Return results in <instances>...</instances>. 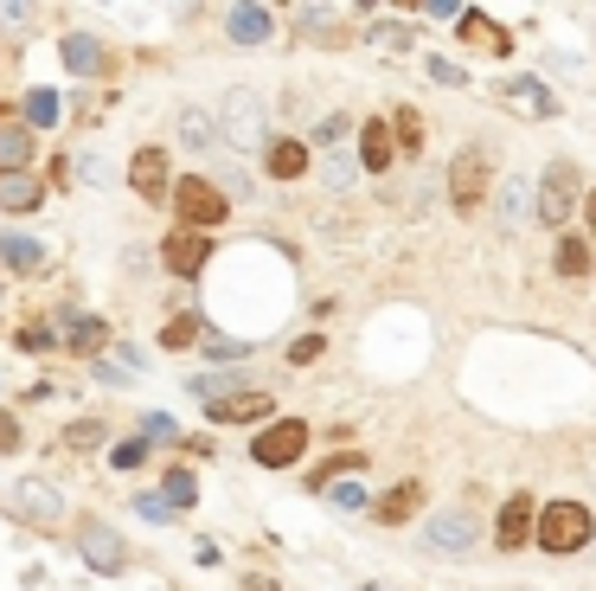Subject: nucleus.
I'll return each mask as SVG.
<instances>
[{
	"label": "nucleus",
	"instance_id": "4be33fe9",
	"mask_svg": "<svg viewBox=\"0 0 596 591\" xmlns=\"http://www.w3.org/2000/svg\"><path fill=\"white\" fill-rule=\"evenodd\" d=\"M0 271H39V238L7 231V238H0Z\"/></svg>",
	"mask_w": 596,
	"mask_h": 591
},
{
	"label": "nucleus",
	"instance_id": "c03bdc74",
	"mask_svg": "<svg viewBox=\"0 0 596 591\" xmlns=\"http://www.w3.org/2000/svg\"><path fill=\"white\" fill-rule=\"evenodd\" d=\"M244 591H276V586H269V579H257V573H251V579H244Z\"/></svg>",
	"mask_w": 596,
	"mask_h": 591
},
{
	"label": "nucleus",
	"instance_id": "4468645a",
	"mask_svg": "<svg viewBox=\"0 0 596 591\" xmlns=\"http://www.w3.org/2000/svg\"><path fill=\"white\" fill-rule=\"evenodd\" d=\"M269 405H276L269 392H238V399H212L205 418L212 425H251V418H269Z\"/></svg>",
	"mask_w": 596,
	"mask_h": 591
},
{
	"label": "nucleus",
	"instance_id": "393cba45",
	"mask_svg": "<svg viewBox=\"0 0 596 591\" xmlns=\"http://www.w3.org/2000/svg\"><path fill=\"white\" fill-rule=\"evenodd\" d=\"M385 129L397 136L392 148H404V154H417V148H423V116H417V110H397V116L385 123Z\"/></svg>",
	"mask_w": 596,
	"mask_h": 591
},
{
	"label": "nucleus",
	"instance_id": "412c9836",
	"mask_svg": "<svg viewBox=\"0 0 596 591\" xmlns=\"http://www.w3.org/2000/svg\"><path fill=\"white\" fill-rule=\"evenodd\" d=\"M26 161H33V136L0 123V174H26Z\"/></svg>",
	"mask_w": 596,
	"mask_h": 591
},
{
	"label": "nucleus",
	"instance_id": "72a5a7b5",
	"mask_svg": "<svg viewBox=\"0 0 596 591\" xmlns=\"http://www.w3.org/2000/svg\"><path fill=\"white\" fill-rule=\"evenodd\" d=\"M205 354H212V361H244L251 341H225V335H218V341H205Z\"/></svg>",
	"mask_w": 596,
	"mask_h": 591
},
{
	"label": "nucleus",
	"instance_id": "2f4dec72",
	"mask_svg": "<svg viewBox=\"0 0 596 591\" xmlns=\"http://www.w3.org/2000/svg\"><path fill=\"white\" fill-rule=\"evenodd\" d=\"M328 495H333V508H366V489L359 482H328Z\"/></svg>",
	"mask_w": 596,
	"mask_h": 591
},
{
	"label": "nucleus",
	"instance_id": "473e14b6",
	"mask_svg": "<svg viewBox=\"0 0 596 591\" xmlns=\"http://www.w3.org/2000/svg\"><path fill=\"white\" fill-rule=\"evenodd\" d=\"M135 515L141 520H174V508H167V495H135Z\"/></svg>",
	"mask_w": 596,
	"mask_h": 591
},
{
	"label": "nucleus",
	"instance_id": "6ab92c4d",
	"mask_svg": "<svg viewBox=\"0 0 596 591\" xmlns=\"http://www.w3.org/2000/svg\"><path fill=\"white\" fill-rule=\"evenodd\" d=\"M264 167L276 174V180H302V174H308V148H302V142H289V136H282V142H269Z\"/></svg>",
	"mask_w": 596,
	"mask_h": 591
},
{
	"label": "nucleus",
	"instance_id": "ea45409f",
	"mask_svg": "<svg viewBox=\"0 0 596 591\" xmlns=\"http://www.w3.org/2000/svg\"><path fill=\"white\" fill-rule=\"evenodd\" d=\"M520 206H527V180H507V219H520Z\"/></svg>",
	"mask_w": 596,
	"mask_h": 591
},
{
	"label": "nucleus",
	"instance_id": "39448f33",
	"mask_svg": "<svg viewBox=\"0 0 596 591\" xmlns=\"http://www.w3.org/2000/svg\"><path fill=\"white\" fill-rule=\"evenodd\" d=\"M7 508L26 520V527H65V495H59L52 482H39V476L13 482V489H7Z\"/></svg>",
	"mask_w": 596,
	"mask_h": 591
},
{
	"label": "nucleus",
	"instance_id": "c9c22d12",
	"mask_svg": "<svg viewBox=\"0 0 596 591\" xmlns=\"http://www.w3.org/2000/svg\"><path fill=\"white\" fill-rule=\"evenodd\" d=\"M141 431H148V438H154V443L180 438V431H174V418H167V412H148V418H141Z\"/></svg>",
	"mask_w": 596,
	"mask_h": 591
},
{
	"label": "nucleus",
	"instance_id": "bb28decb",
	"mask_svg": "<svg viewBox=\"0 0 596 591\" xmlns=\"http://www.w3.org/2000/svg\"><path fill=\"white\" fill-rule=\"evenodd\" d=\"M161 495H167V508H174V515H180V508H193L199 495H193V469H167V489H161Z\"/></svg>",
	"mask_w": 596,
	"mask_h": 591
},
{
	"label": "nucleus",
	"instance_id": "9d476101",
	"mask_svg": "<svg viewBox=\"0 0 596 591\" xmlns=\"http://www.w3.org/2000/svg\"><path fill=\"white\" fill-rule=\"evenodd\" d=\"M205 257H212V238L205 231H167V244H161V264L174 271V277H199L205 271Z\"/></svg>",
	"mask_w": 596,
	"mask_h": 591
},
{
	"label": "nucleus",
	"instance_id": "cd10ccee",
	"mask_svg": "<svg viewBox=\"0 0 596 591\" xmlns=\"http://www.w3.org/2000/svg\"><path fill=\"white\" fill-rule=\"evenodd\" d=\"M59 443H65L71 456H77V450H97V443H103V425H97V418H77V425H65Z\"/></svg>",
	"mask_w": 596,
	"mask_h": 591
},
{
	"label": "nucleus",
	"instance_id": "ddd939ff",
	"mask_svg": "<svg viewBox=\"0 0 596 591\" xmlns=\"http://www.w3.org/2000/svg\"><path fill=\"white\" fill-rule=\"evenodd\" d=\"M532 520H538V508H532V495H507V508H500V520H494V540L513 553V546H527L532 540Z\"/></svg>",
	"mask_w": 596,
	"mask_h": 591
},
{
	"label": "nucleus",
	"instance_id": "b1692460",
	"mask_svg": "<svg viewBox=\"0 0 596 591\" xmlns=\"http://www.w3.org/2000/svg\"><path fill=\"white\" fill-rule=\"evenodd\" d=\"M591 264H596L591 244L571 238V231H558V271H565V277H591Z\"/></svg>",
	"mask_w": 596,
	"mask_h": 591
},
{
	"label": "nucleus",
	"instance_id": "f8f14e48",
	"mask_svg": "<svg viewBox=\"0 0 596 591\" xmlns=\"http://www.w3.org/2000/svg\"><path fill=\"white\" fill-rule=\"evenodd\" d=\"M129 187L141 200H167V148H135Z\"/></svg>",
	"mask_w": 596,
	"mask_h": 591
},
{
	"label": "nucleus",
	"instance_id": "6e6552de",
	"mask_svg": "<svg viewBox=\"0 0 596 591\" xmlns=\"http://www.w3.org/2000/svg\"><path fill=\"white\" fill-rule=\"evenodd\" d=\"M77 540H84V559H90V573H123L129 566V546L103 527V520H77Z\"/></svg>",
	"mask_w": 596,
	"mask_h": 591
},
{
	"label": "nucleus",
	"instance_id": "2eb2a0df",
	"mask_svg": "<svg viewBox=\"0 0 596 591\" xmlns=\"http://www.w3.org/2000/svg\"><path fill=\"white\" fill-rule=\"evenodd\" d=\"M174 129H180L174 142H180V148H193V154H205V148L218 142V123H212V110H199V103H187V110L174 116Z\"/></svg>",
	"mask_w": 596,
	"mask_h": 591
},
{
	"label": "nucleus",
	"instance_id": "c85d7f7f",
	"mask_svg": "<svg viewBox=\"0 0 596 591\" xmlns=\"http://www.w3.org/2000/svg\"><path fill=\"white\" fill-rule=\"evenodd\" d=\"M26 123H33V129H52V123H59V97H52V90H33V97H26Z\"/></svg>",
	"mask_w": 596,
	"mask_h": 591
},
{
	"label": "nucleus",
	"instance_id": "dca6fc26",
	"mask_svg": "<svg viewBox=\"0 0 596 591\" xmlns=\"http://www.w3.org/2000/svg\"><path fill=\"white\" fill-rule=\"evenodd\" d=\"M269 26H276V20H269V7H231V13H225V33H231L238 46H264Z\"/></svg>",
	"mask_w": 596,
	"mask_h": 591
},
{
	"label": "nucleus",
	"instance_id": "f257e3e1",
	"mask_svg": "<svg viewBox=\"0 0 596 591\" xmlns=\"http://www.w3.org/2000/svg\"><path fill=\"white\" fill-rule=\"evenodd\" d=\"M532 540H538L545 553L571 559V553H584L596 540V520H591L584 502H551V508H538V520H532Z\"/></svg>",
	"mask_w": 596,
	"mask_h": 591
},
{
	"label": "nucleus",
	"instance_id": "f03ea898",
	"mask_svg": "<svg viewBox=\"0 0 596 591\" xmlns=\"http://www.w3.org/2000/svg\"><path fill=\"white\" fill-rule=\"evenodd\" d=\"M578 200H584V174H578V161H551L545 180H538V219L551 225V231H565V219L578 213Z\"/></svg>",
	"mask_w": 596,
	"mask_h": 591
},
{
	"label": "nucleus",
	"instance_id": "4c0bfd02",
	"mask_svg": "<svg viewBox=\"0 0 596 591\" xmlns=\"http://www.w3.org/2000/svg\"><path fill=\"white\" fill-rule=\"evenodd\" d=\"M346 129H353V123H346V116H328V123H321V129H315V142H321V148H333V142H346Z\"/></svg>",
	"mask_w": 596,
	"mask_h": 591
},
{
	"label": "nucleus",
	"instance_id": "0eeeda50",
	"mask_svg": "<svg viewBox=\"0 0 596 591\" xmlns=\"http://www.w3.org/2000/svg\"><path fill=\"white\" fill-rule=\"evenodd\" d=\"M302 450H308V425H302V418H276L269 431H257L251 463H264V469H289V463H302Z\"/></svg>",
	"mask_w": 596,
	"mask_h": 591
},
{
	"label": "nucleus",
	"instance_id": "f3484780",
	"mask_svg": "<svg viewBox=\"0 0 596 591\" xmlns=\"http://www.w3.org/2000/svg\"><path fill=\"white\" fill-rule=\"evenodd\" d=\"M46 200V187L33 174H0V213H33Z\"/></svg>",
	"mask_w": 596,
	"mask_h": 591
},
{
	"label": "nucleus",
	"instance_id": "a878e982",
	"mask_svg": "<svg viewBox=\"0 0 596 591\" xmlns=\"http://www.w3.org/2000/svg\"><path fill=\"white\" fill-rule=\"evenodd\" d=\"M193 341H199V315H167L161 348H167V354H180V348H193Z\"/></svg>",
	"mask_w": 596,
	"mask_h": 591
},
{
	"label": "nucleus",
	"instance_id": "9b49d317",
	"mask_svg": "<svg viewBox=\"0 0 596 591\" xmlns=\"http://www.w3.org/2000/svg\"><path fill=\"white\" fill-rule=\"evenodd\" d=\"M110 46L97 33H65V72L71 77H110Z\"/></svg>",
	"mask_w": 596,
	"mask_h": 591
},
{
	"label": "nucleus",
	"instance_id": "79ce46f5",
	"mask_svg": "<svg viewBox=\"0 0 596 591\" xmlns=\"http://www.w3.org/2000/svg\"><path fill=\"white\" fill-rule=\"evenodd\" d=\"M0 20H7V26H26V20H33V7H13V0H7V7H0Z\"/></svg>",
	"mask_w": 596,
	"mask_h": 591
},
{
	"label": "nucleus",
	"instance_id": "58836bf2",
	"mask_svg": "<svg viewBox=\"0 0 596 591\" xmlns=\"http://www.w3.org/2000/svg\"><path fill=\"white\" fill-rule=\"evenodd\" d=\"M13 450H20V418L0 412V456H13Z\"/></svg>",
	"mask_w": 596,
	"mask_h": 591
},
{
	"label": "nucleus",
	"instance_id": "1a4fd4ad",
	"mask_svg": "<svg viewBox=\"0 0 596 591\" xmlns=\"http://www.w3.org/2000/svg\"><path fill=\"white\" fill-rule=\"evenodd\" d=\"M474 533H481V520L468 515V508H449V515H436L423 527V546H430V553H468Z\"/></svg>",
	"mask_w": 596,
	"mask_h": 591
},
{
	"label": "nucleus",
	"instance_id": "37998d69",
	"mask_svg": "<svg viewBox=\"0 0 596 591\" xmlns=\"http://www.w3.org/2000/svg\"><path fill=\"white\" fill-rule=\"evenodd\" d=\"M584 219H591V244H596V193H584Z\"/></svg>",
	"mask_w": 596,
	"mask_h": 591
},
{
	"label": "nucleus",
	"instance_id": "e433bc0d",
	"mask_svg": "<svg viewBox=\"0 0 596 591\" xmlns=\"http://www.w3.org/2000/svg\"><path fill=\"white\" fill-rule=\"evenodd\" d=\"M141 456H148V443H116V450H110L116 469H141Z\"/></svg>",
	"mask_w": 596,
	"mask_h": 591
},
{
	"label": "nucleus",
	"instance_id": "a211bd4d",
	"mask_svg": "<svg viewBox=\"0 0 596 591\" xmlns=\"http://www.w3.org/2000/svg\"><path fill=\"white\" fill-rule=\"evenodd\" d=\"M392 129H385V123H366V129H359V161H366V174H385V167H392Z\"/></svg>",
	"mask_w": 596,
	"mask_h": 591
},
{
	"label": "nucleus",
	"instance_id": "20e7f679",
	"mask_svg": "<svg viewBox=\"0 0 596 591\" xmlns=\"http://www.w3.org/2000/svg\"><path fill=\"white\" fill-rule=\"evenodd\" d=\"M487 187H494L487 148H462V154L449 161V200H456V213H474V206L487 200Z\"/></svg>",
	"mask_w": 596,
	"mask_h": 591
},
{
	"label": "nucleus",
	"instance_id": "aec40b11",
	"mask_svg": "<svg viewBox=\"0 0 596 591\" xmlns=\"http://www.w3.org/2000/svg\"><path fill=\"white\" fill-rule=\"evenodd\" d=\"M417 508H423V489H417V482H397L392 495L379 502V520H385V527H404Z\"/></svg>",
	"mask_w": 596,
	"mask_h": 591
},
{
	"label": "nucleus",
	"instance_id": "7c9ffc66",
	"mask_svg": "<svg viewBox=\"0 0 596 591\" xmlns=\"http://www.w3.org/2000/svg\"><path fill=\"white\" fill-rule=\"evenodd\" d=\"M507 90H513V97H520V103H527V110H538V116H545V110H551V97H545V90H538V77H513V84H507Z\"/></svg>",
	"mask_w": 596,
	"mask_h": 591
},
{
	"label": "nucleus",
	"instance_id": "a19ab883",
	"mask_svg": "<svg viewBox=\"0 0 596 591\" xmlns=\"http://www.w3.org/2000/svg\"><path fill=\"white\" fill-rule=\"evenodd\" d=\"M430 77H436V84H462V72H456L449 59H430Z\"/></svg>",
	"mask_w": 596,
	"mask_h": 591
},
{
	"label": "nucleus",
	"instance_id": "7ed1b4c3",
	"mask_svg": "<svg viewBox=\"0 0 596 591\" xmlns=\"http://www.w3.org/2000/svg\"><path fill=\"white\" fill-rule=\"evenodd\" d=\"M212 123L225 129L231 148H264V136H269V116H264V97H257V90H231Z\"/></svg>",
	"mask_w": 596,
	"mask_h": 591
},
{
	"label": "nucleus",
	"instance_id": "c756f323",
	"mask_svg": "<svg viewBox=\"0 0 596 591\" xmlns=\"http://www.w3.org/2000/svg\"><path fill=\"white\" fill-rule=\"evenodd\" d=\"M13 348H20V354H46V348H52V328H46V322H26V328L13 335Z\"/></svg>",
	"mask_w": 596,
	"mask_h": 591
},
{
	"label": "nucleus",
	"instance_id": "5701e85b",
	"mask_svg": "<svg viewBox=\"0 0 596 591\" xmlns=\"http://www.w3.org/2000/svg\"><path fill=\"white\" fill-rule=\"evenodd\" d=\"M103 341H110V328H103L97 315H71V328H65V348H71V354H97Z\"/></svg>",
	"mask_w": 596,
	"mask_h": 591
},
{
	"label": "nucleus",
	"instance_id": "f704fd0d",
	"mask_svg": "<svg viewBox=\"0 0 596 591\" xmlns=\"http://www.w3.org/2000/svg\"><path fill=\"white\" fill-rule=\"evenodd\" d=\"M321 348H328L321 335H302V341L289 348V361H295V367H308V361H321Z\"/></svg>",
	"mask_w": 596,
	"mask_h": 591
},
{
	"label": "nucleus",
	"instance_id": "423d86ee",
	"mask_svg": "<svg viewBox=\"0 0 596 591\" xmlns=\"http://www.w3.org/2000/svg\"><path fill=\"white\" fill-rule=\"evenodd\" d=\"M225 193L212 187V180H199V174H187V180H174V213H180V225L187 231H205V225H218L225 219Z\"/></svg>",
	"mask_w": 596,
	"mask_h": 591
}]
</instances>
